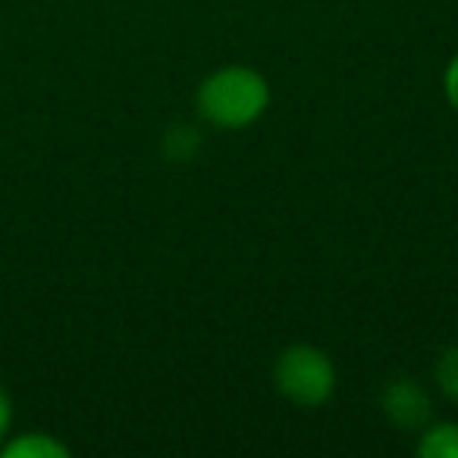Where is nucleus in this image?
I'll return each mask as SVG.
<instances>
[{"label": "nucleus", "mask_w": 458, "mask_h": 458, "mask_svg": "<svg viewBox=\"0 0 458 458\" xmlns=\"http://www.w3.org/2000/svg\"><path fill=\"white\" fill-rule=\"evenodd\" d=\"M414 452L420 458H458V420H430L418 433Z\"/></svg>", "instance_id": "nucleus-5"}, {"label": "nucleus", "mask_w": 458, "mask_h": 458, "mask_svg": "<svg viewBox=\"0 0 458 458\" xmlns=\"http://www.w3.org/2000/svg\"><path fill=\"white\" fill-rule=\"evenodd\" d=\"M380 408H383V418L405 433H420L433 420L430 393L414 377H395V380H389L380 393Z\"/></svg>", "instance_id": "nucleus-3"}, {"label": "nucleus", "mask_w": 458, "mask_h": 458, "mask_svg": "<svg viewBox=\"0 0 458 458\" xmlns=\"http://www.w3.org/2000/svg\"><path fill=\"white\" fill-rule=\"evenodd\" d=\"M160 148H164V154L170 160H179V164H182V160H191L198 154L201 135H198V129L189 126V123H173V126L164 132Z\"/></svg>", "instance_id": "nucleus-6"}, {"label": "nucleus", "mask_w": 458, "mask_h": 458, "mask_svg": "<svg viewBox=\"0 0 458 458\" xmlns=\"http://www.w3.org/2000/svg\"><path fill=\"white\" fill-rule=\"evenodd\" d=\"M433 380H437V389L445 395L449 402H458V343L443 349V355L433 364Z\"/></svg>", "instance_id": "nucleus-7"}, {"label": "nucleus", "mask_w": 458, "mask_h": 458, "mask_svg": "<svg viewBox=\"0 0 458 458\" xmlns=\"http://www.w3.org/2000/svg\"><path fill=\"white\" fill-rule=\"evenodd\" d=\"M0 455L4 458H70V445L64 439L51 437V433L29 430L16 433L0 443Z\"/></svg>", "instance_id": "nucleus-4"}, {"label": "nucleus", "mask_w": 458, "mask_h": 458, "mask_svg": "<svg viewBox=\"0 0 458 458\" xmlns=\"http://www.w3.org/2000/svg\"><path fill=\"white\" fill-rule=\"evenodd\" d=\"M10 427H13V399L0 383V443L10 437Z\"/></svg>", "instance_id": "nucleus-9"}, {"label": "nucleus", "mask_w": 458, "mask_h": 458, "mask_svg": "<svg viewBox=\"0 0 458 458\" xmlns=\"http://www.w3.org/2000/svg\"><path fill=\"white\" fill-rule=\"evenodd\" d=\"M443 95L445 104L458 114V54H452V60L443 70Z\"/></svg>", "instance_id": "nucleus-8"}, {"label": "nucleus", "mask_w": 458, "mask_h": 458, "mask_svg": "<svg viewBox=\"0 0 458 458\" xmlns=\"http://www.w3.org/2000/svg\"><path fill=\"white\" fill-rule=\"evenodd\" d=\"M274 389L295 408H320L336 393V364L320 345L293 343L274 361Z\"/></svg>", "instance_id": "nucleus-2"}, {"label": "nucleus", "mask_w": 458, "mask_h": 458, "mask_svg": "<svg viewBox=\"0 0 458 458\" xmlns=\"http://www.w3.org/2000/svg\"><path fill=\"white\" fill-rule=\"evenodd\" d=\"M270 82L261 70L245 64H229L201 79L195 91V110L208 126L239 132L267 114Z\"/></svg>", "instance_id": "nucleus-1"}]
</instances>
